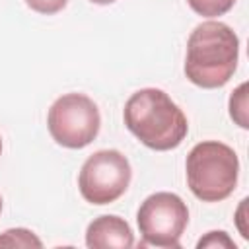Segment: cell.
I'll return each mask as SVG.
<instances>
[{"instance_id":"1","label":"cell","mask_w":249,"mask_h":249,"mask_svg":"<svg viewBox=\"0 0 249 249\" xmlns=\"http://www.w3.org/2000/svg\"><path fill=\"white\" fill-rule=\"evenodd\" d=\"M239 39L235 31L222 21L198 23L187 39L185 76L191 84L216 89L230 82L237 68Z\"/></svg>"},{"instance_id":"4","label":"cell","mask_w":249,"mask_h":249,"mask_svg":"<svg viewBox=\"0 0 249 249\" xmlns=\"http://www.w3.org/2000/svg\"><path fill=\"white\" fill-rule=\"evenodd\" d=\"M101 115L93 99L84 93H64L49 109L47 128L53 140L70 150L86 148L95 140Z\"/></svg>"},{"instance_id":"13","label":"cell","mask_w":249,"mask_h":249,"mask_svg":"<svg viewBox=\"0 0 249 249\" xmlns=\"http://www.w3.org/2000/svg\"><path fill=\"white\" fill-rule=\"evenodd\" d=\"M89 2L99 4V6H107V4H113V2H117V0H89Z\"/></svg>"},{"instance_id":"10","label":"cell","mask_w":249,"mask_h":249,"mask_svg":"<svg viewBox=\"0 0 249 249\" xmlns=\"http://www.w3.org/2000/svg\"><path fill=\"white\" fill-rule=\"evenodd\" d=\"M235 2L237 0H187L191 10L196 12L198 16H204V18L224 16L226 12H230L233 8Z\"/></svg>"},{"instance_id":"7","label":"cell","mask_w":249,"mask_h":249,"mask_svg":"<svg viewBox=\"0 0 249 249\" xmlns=\"http://www.w3.org/2000/svg\"><path fill=\"white\" fill-rule=\"evenodd\" d=\"M86 245L89 249H128L134 245V235L126 220L115 214H103L89 222Z\"/></svg>"},{"instance_id":"12","label":"cell","mask_w":249,"mask_h":249,"mask_svg":"<svg viewBox=\"0 0 249 249\" xmlns=\"http://www.w3.org/2000/svg\"><path fill=\"white\" fill-rule=\"evenodd\" d=\"M198 249L202 247H228V249H235V243L228 237L226 231H208L198 243H196Z\"/></svg>"},{"instance_id":"14","label":"cell","mask_w":249,"mask_h":249,"mask_svg":"<svg viewBox=\"0 0 249 249\" xmlns=\"http://www.w3.org/2000/svg\"><path fill=\"white\" fill-rule=\"evenodd\" d=\"M0 212H2V196H0Z\"/></svg>"},{"instance_id":"5","label":"cell","mask_w":249,"mask_h":249,"mask_svg":"<svg viewBox=\"0 0 249 249\" xmlns=\"http://www.w3.org/2000/svg\"><path fill=\"white\" fill-rule=\"evenodd\" d=\"M142 245L179 249L181 235L189 224V208L175 193H154L136 212Z\"/></svg>"},{"instance_id":"15","label":"cell","mask_w":249,"mask_h":249,"mask_svg":"<svg viewBox=\"0 0 249 249\" xmlns=\"http://www.w3.org/2000/svg\"><path fill=\"white\" fill-rule=\"evenodd\" d=\"M0 154H2V138H0Z\"/></svg>"},{"instance_id":"11","label":"cell","mask_w":249,"mask_h":249,"mask_svg":"<svg viewBox=\"0 0 249 249\" xmlns=\"http://www.w3.org/2000/svg\"><path fill=\"white\" fill-rule=\"evenodd\" d=\"M25 4L37 14L53 16V14H58L60 10H64L68 0H25Z\"/></svg>"},{"instance_id":"9","label":"cell","mask_w":249,"mask_h":249,"mask_svg":"<svg viewBox=\"0 0 249 249\" xmlns=\"http://www.w3.org/2000/svg\"><path fill=\"white\" fill-rule=\"evenodd\" d=\"M0 247H43V243L33 231L25 228H14L0 235Z\"/></svg>"},{"instance_id":"8","label":"cell","mask_w":249,"mask_h":249,"mask_svg":"<svg viewBox=\"0 0 249 249\" xmlns=\"http://www.w3.org/2000/svg\"><path fill=\"white\" fill-rule=\"evenodd\" d=\"M230 117L239 124L241 128H249V119H247V84H239L235 91H231L230 97Z\"/></svg>"},{"instance_id":"3","label":"cell","mask_w":249,"mask_h":249,"mask_svg":"<svg viewBox=\"0 0 249 249\" xmlns=\"http://www.w3.org/2000/svg\"><path fill=\"white\" fill-rule=\"evenodd\" d=\"M187 185L202 202L226 200L237 187L239 160L233 148L218 140H202L187 156Z\"/></svg>"},{"instance_id":"2","label":"cell","mask_w":249,"mask_h":249,"mask_svg":"<svg viewBox=\"0 0 249 249\" xmlns=\"http://www.w3.org/2000/svg\"><path fill=\"white\" fill-rule=\"evenodd\" d=\"M126 128L150 150L167 152L177 148L187 132L189 123L181 107L158 88L134 91L123 111Z\"/></svg>"},{"instance_id":"6","label":"cell","mask_w":249,"mask_h":249,"mask_svg":"<svg viewBox=\"0 0 249 249\" xmlns=\"http://www.w3.org/2000/svg\"><path fill=\"white\" fill-rule=\"evenodd\" d=\"M132 179L130 161L119 150H97L82 165L78 189L89 204H111L121 198Z\"/></svg>"}]
</instances>
